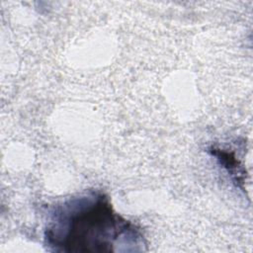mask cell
I'll list each match as a JSON object with an SVG mask.
<instances>
[{
    "mask_svg": "<svg viewBox=\"0 0 253 253\" xmlns=\"http://www.w3.org/2000/svg\"><path fill=\"white\" fill-rule=\"evenodd\" d=\"M48 251L110 253L145 250L141 229L119 214L109 197L90 190L55 204L43 230Z\"/></svg>",
    "mask_w": 253,
    "mask_h": 253,
    "instance_id": "cell-1",
    "label": "cell"
},
{
    "mask_svg": "<svg viewBox=\"0 0 253 253\" xmlns=\"http://www.w3.org/2000/svg\"><path fill=\"white\" fill-rule=\"evenodd\" d=\"M209 152L217 160L220 166L226 170L234 183H236L237 186L241 188V185L244 183V170L240 161L236 158L235 153L229 149L220 148L217 146L210 147Z\"/></svg>",
    "mask_w": 253,
    "mask_h": 253,
    "instance_id": "cell-2",
    "label": "cell"
}]
</instances>
